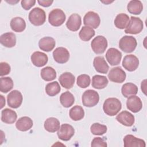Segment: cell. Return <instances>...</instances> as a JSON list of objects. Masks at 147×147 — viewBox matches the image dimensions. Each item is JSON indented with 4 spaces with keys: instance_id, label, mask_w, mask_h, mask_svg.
Returning a JSON list of instances; mask_svg holds the SVG:
<instances>
[{
    "instance_id": "60d3db41",
    "label": "cell",
    "mask_w": 147,
    "mask_h": 147,
    "mask_svg": "<svg viewBox=\"0 0 147 147\" xmlns=\"http://www.w3.org/2000/svg\"><path fill=\"white\" fill-rule=\"evenodd\" d=\"M91 146L92 147H95V146L106 147L107 146V144L103 138L100 137H95L91 142Z\"/></svg>"
},
{
    "instance_id": "30bf717a",
    "label": "cell",
    "mask_w": 147,
    "mask_h": 147,
    "mask_svg": "<svg viewBox=\"0 0 147 147\" xmlns=\"http://www.w3.org/2000/svg\"><path fill=\"white\" fill-rule=\"evenodd\" d=\"M126 75L125 72L120 67H117L110 69L108 74L109 80L113 82L121 83L126 79Z\"/></svg>"
},
{
    "instance_id": "d590c367",
    "label": "cell",
    "mask_w": 147,
    "mask_h": 147,
    "mask_svg": "<svg viewBox=\"0 0 147 147\" xmlns=\"http://www.w3.org/2000/svg\"><path fill=\"white\" fill-rule=\"evenodd\" d=\"M13 81L10 77H2L0 80V91L7 93L13 87Z\"/></svg>"
},
{
    "instance_id": "7a4b0ae2",
    "label": "cell",
    "mask_w": 147,
    "mask_h": 147,
    "mask_svg": "<svg viewBox=\"0 0 147 147\" xmlns=\"http://www.w3.org/2000/svg\"><path fill=\"white\" fill-rule=\"evenodd\" d=\"M29 21L35 26L43 25L46 21V14L44 10L36 7L33 8L29 13Z\"/></svg>"
},
{
    "instance_id": "52a82bcc",
    "label": "cell",
    "mask_w": 147,
    "mask_h": 147,
    "mask_svg": "<svg viewBox=\"0 0 147 147\" xmlns=\"http://www.w3.org/2000/svg\"><path fill=\"white\" fill-rule=\"evenodd\" d=\"M107 39L103 36H97L91 42L92 51L96 54H102L105 52L107 47Z\"/></svg>"
},
{
    "instance_id": "8d00e7d4",
    "label": "cell",
    "mask_w": 147,
    "mask_h": 147,
    "mask_svg": "<svg viewBox=\"0 0 147 147\" xmlns=\"http://www.w3.org/2000/svg\"><path fill=\"white\" fill-rule=\"evenodd\" d=\"M60 90V86L56 81L49 83L45 86V92L50 96H54L57 95Z\"/></svg>"
},
{
    "instance_id": "3957f363",
    "label": "cell",
    "mask_w": 147,
    "mask_h": 147,
    "mask_svg": "<svg viewBox=\"0 0 147 147\" xmlns=\"http://www.w3.org/2000/svg\"><path fill=\"white\" fill-rule=\"evenodd\" d=\"M82 100L84 106L92 107L98 103L99 101V95L95 90H87L83 94Z\"/></svg>"
},
{
    "instance_id": "603a6c76",
    "label": "cell",
    "mask_w": 147,
    "mask_h": 147,
    "mask_svg": "<svg viewBox=\"0 0 147 147\" xmlns=\"http://www.w3.org/2000/svg\"><path fill=\"white\" fill-rule=\"evenodd\" d=\"M0 42L2 45L7 48H11L16 44V35L11 32H7L2 34L0 37Z\"/></svg>"
},
{
    "instance_id": "d6a6232c",
    "label": "cell",
    "mask_w": 147,
    "mask_h": 147,
    "mask_svg": "<svg viewBox=\"0 0 147 147\" xmlns=\"http://www.w3.org/2000/svg\"><path fill=\"white\" fill-rule=\"evenodd\" d=\"M41 77L45 81L50 82L56 78V72L54 68L48 66L41 69Z\"/></svg>"
},
{
    "instance_id": "4316f807",
    "label": "cell",
    "mask_w": 147,
    "mask_h": 147,
    "mask_svg": "<svg viewBox=\"0 0 147 147\" xmlns=\"http://www.w3.org/2000/svg\"><path fill=\"white\" fill-rule=\"evenodd\" d=\"M44 126L47 131L55 133L60 128V121L56 118L49 117L45 121Z\"/></svg>"
},
{
    "instance_id": "f1b7e54d",
    "label": "cell",
    "mask_w": 147,
    "mask_h": 147,
    "mask_svg": "<svg viewBox=\"0 0 147 147\" xmlns=\"http://www.w3.org/2000/svg\"><path fill=\"white\" fill-rule=\"evenodd\" d=\"M127 9L130 13L138 15L142 11L143 5L140 1L131 0L128 3Z\"/></svg>"
},
{
    "instance_id": "4fadbf2b",
    "label": "cell",
    "mask_w": 147,
    "mask_h": 147,
    "mask_svg": "<svg viewBox=\"0 0 147 147\" xmlns=\"http://www.w3.org/2000/svg\"><path fill=\"white\" fill-rule=\"evenodd\" d=\"M139 60L134 55H126L122 60V66L128 71H135L138 67Z\"/></svg>"
},
{
    "instance_id": "6da1fadb",
    "label": "cell",
    "mask_w": 147,
    "mask_h": 147,
    "mask_svg": "<svg viewBox=\"0 0 147 147\" xmlns=\"http://www.w3.org/2000/svg\"><path fill=\"white\" fill-rule=\"evenodd\" d=\"M122 104L120 100L116 98L106 99L103 105V110L106 114L109 116L117 115L121 110Z\"/></svg>"
},
{
    "instance_id": "836d02e7",
    "label": "cell",
    "mask_w": 147,
    "mask_h": 147,
    "mask_svg": "<svg viewBox=\"0 0 147 147\" xmlns=\"http://www.w3.org/2000/svg\"><path fill=\"white\" fill-rule=\"evenodd\" d=\"M84 116V111L82 106L76 105L69 110V117L75 121L81 120Z\"/></svg>"
},
{
    "instance_id": "ffe728a7",
    "label": "cell",
    "mask_w": 147,
    "mask_h": 147,
    "mask_svg": "<svg viewBox=\"0 0 147 147\" xmlns=\"http://www.w3.org/2000/svg\"><path fill=\"white\" fill-rule=\"evenodd\" d=\"M59 82L61 86L66 89L71 88L75 83V76L69 72H66L62 74L59 78Z\"/></svg>"
},
{
    "instance_id": "b9f144b4",
    "label": "cell",
    "mask_w": 147,
    "mask_h": 147,
    "mask_svg": "<svg viewBox=\"0 0 147 147\" xmlns=\"http://www.w3.org/2000/svg\"><path fill=\"white\" fill-rule=\"evenodd\" d=\"M21 6L26 10H29L36 3L35 0H22L21 2Z\"/></svg>"
},
{
    "instance_id": "7402d4cb",
    "label": "cell",
    "mask_w": 147,
    "mask_h": 147,
    "mask_svg": "<svg viewBox=\"0 0 147 147\" xmlns=\"http://www.w3.org/2000/svg\"><path fill=\"white\" fill-rule=\"evenodd\" d=\"M55 40L51 37H44L41 38L38 42L40 49L45 52L52 51L55 48Z\"/></svg>"
},
{
    "instance_id": "44dd1931",
    "label": "cell",
    "mask_w": 147,
    "mask_h": 147,
    "mask_svg": "<svg viewBox=\"0 0 147 147\" xmlns=\"http://www.w3.org/2000/svg\"><path fill=\"white\" fill-rule=\"evenodd\" d=\"M93 65L95 70L101 74H107L109 69V66L102 56L95 57L93 61Z\"/></svg>"
},
{
    "instance_id": "8fae6325",
    "label": "cell",
    "mask_w": 147,
    "mask_h": 147,
    "mask_svg": "<svg viewBox=\"0 0 147 147\" xmlns=\"http://www.w3.org/2000/svg\"><path fill=\"white\" fill-rule=\"evenodd\" d=\"M74 128L69 124L64 123L61 125L57 131V136L59 139L67 141H69L74 135Z\"/></svg>"
},
{
    "instance_id": "f6af8a7d",
    "label": "cell",
    "mask_w": 147,
    "mask_h": 147,
    "mask_svg": "<svg viewBox=\"0 0 147 147\" xmlns=\"http://www.w3.org/2000/svg\"><path fill=\"white\" fill-rule=\"evenodd\" d=\"M1 97V109H2L5 105V99L2 95H0Z\"/></svg>"
},
{
    "instance_id": "e0dca14e",
    "label": "cell",
    "mask_w": 147,
    "mask_h": 147,
    "mask_svg": "<svg viewBox=\"0 0 147 147\" xmlns=\"http://www.w3.org/2000/svg\"><path fill=\"white\" fill-rule=\"evenodd\" d=\"M125 147H145L146 144L144 140L138 138L131 134L125 136L123 138Z\"/></svg>"
},
{
    "instance_id": "74e56055",
    "label": "cell",
    "mask_w": 147,
    "mask_h": 147,
    "mask_svg": "<svg viewBox=\"0 0 147 147\" xmlns=\"http://www.w3.org/2000/svg\"><path fill=\"white\" fill-rule=\"evenodd\" d=\"M107 126L99 123H94L92 124L90 127V131L91 133L94 135H103L107 132Z\"/></svg>"
},
{
    "instance_id": "f35d334b",
    "label": "cell",
    "mask_w": 147,
    "mask_h": 147,
    "mask_svg": "<svg viewBox=\"0 0 147 147\" xmlns=\"http://www.w3.org/2000/svg\"><path fill=\"white\" fill-rule=\"evenodd\" d=\"M91 82V79L89 75L82 74L77 78V85L80 88H85L89 86Z\"/></svg>"
},
{
    "instance_id": "2e32d148",
    "label": "cell",
    "mask_w": 147,
    "mask_h": 147,
    "mask_svg": "<svg viewBox=\"0 0 147 147\" xmlns=\"http://www.w3.org/2000/svg\"><path fill=\"white\" fill-rule=\"evenodd\" d=\"M126 107L129 110H130L133 113H137L141 110L142 107V103L138 96L133 95L127 98Z\"/></svg>"
},
{
    "instance_id": "1f68e13d",
    "label": "cell",
    "mask_w": 147,
    "mask_h": 147,
    "mask_svg": "<svg viewBox=\"0 0 147 147\" xmlns=\"http://www.w3.org/2000/svg\"><path fill=\"white\" fill-rule=\"evenodd\" d=\"M60 102L63 107L68 108L73 105L75 102V98L72 93L67 91L61 94Z\"/></svg>"
},
{
    "instance_id": "bcb514c9",
    "label": "cell",
    "mask_w": 147,
    "mask_h": 147,
    "mask_svg": "<svg viewBox=\"0 0 147 147\" xmlns=\"http://www.w3.org/2000/svg\"><path fill=\"white\" fill-rule=\"evenodd\" d=\"M7 2H8V3H11V4H12V5H14V4H15V3H17V2H19V0L18 1H16V2H13V1H6Z\"/></svg>"
},
{
    "instance_id": "cb8c5ba5",
    "label": "cell",
    "mask_w": 147,
    "mask_h": 147,
    "mask_svg": "<svg viewBox=\"0 0 147 147\" xmlns=\"http://www.w3.org/2000/svg\"><path fill=\"white\" fill-rule=\"evenodd\" d=\"M33 121L28 117H22L20 118L16 123L17 129L21 131H26L30 130L33 126Z\"/></svg>"
},
{
    "instance_id": "ab89813d",
    "label": "cell",
    "mask_w": 147,
    "mask_h": 147,
    "mask_svg": "<svg viewBox=\"0 0 147 147\" xmlns=\"http://www.w3.org/2000/svg\"><path fill=\"white\" fill-rule=\"evenodd\" d=\"M0 71L1 76L6 75L10 72V66L6 62H1L0 63Z\"/></svg>"
},
{
    "instance_id": "ac0fdd59",
    "label": "cell",
    "mask_w": 147,
    "mask_h": 147,
    "mask_svg": "<svg viewBox=\"0 0 147 147\" xmlns=\"http://www.w3.org/2000/svg\"><path fill=\"white\" fill-rule=\"evenodd\" d=\"M30 59L33 64L37 67L44 66L48 60L47 55L45 53L39 51L33 52L31 55Z\"/></svg>"
},
{
    "instance_id": "4dcf8cb0",
    "label": "cell",
    "mask_w": 147,
    "mask_h": 147,
    "mask_svg": "<svg viewBox=\"0 0 147 147\" xmlns=\"http://www.w3.org/2000/svg\"><path fill=\"white\" fill-rule=\"evenodd\" d=\"M129 22V17L128 15L125 13H119L114 20V25L117 28L123 29L127 27Z\"/></svg>"
},
{
    "instance_id": "5bb4252c",
    "label": "cell",
    "mask_w": 147,
    "mask_h": 147,
    "mask_svg": "<svg viewBox=\"0 0 147 147\" xmlns=\"http://www.w3.org/2000/svg\"><path fill=\"white\" fill-rule=\"evenodd\" d=\"M53 57L57 63L59 64H64L68 61L69 53L65 48L58 47L53 51Z\"/></svg>"
},
{
    "instance_id": "ee69618b",
    "label": "cell",
    "mask_w": 147,
    "mask_h": 147,
    "mask_svg": "<svg viewBox=\"0 0 147 147\" xmlns=\"http://www.w3.org/2000/svg\"><path fill=\"white\" fill-rule=\"evenodd\" d=\"M146 79L144 80L141 82V90L142 91V92L144 93L145 95H146Z\"/></svg>"
},
{
    "instance_id": "ba28073f",
    "label": "cell",
    "mask_w": 147,
    "mask_h": 147,
    "mask_svg": "<svg viewBox=\"0 0 147 147\" xmlns=\"http://www.w3.org/2000/svg\"><path fill=\"white\" fill-rule=\"evenodd\" d=\"M100 19L99 16L95 12L90 11L87 12L83 18V24L91 28L96 29L100 25Z\"/></svg>"
},
{
    "instance_id": "9a60e30c",
    "label": "cell",
    "mask_w": 147,
    "mask_h": 147,
    "mask_svg": "<svg viewBox=\"0 0 147 147\" xmlns=\"http://www.w3.org/2000/svg\"><path fill=\"white\" fill-rule=\"evenodd\" d=\"M116 119L122 125L128 127L133 126L135 121L134 115L127 111L121 112L117 115Z\"/></svg>"
},
{
    "instance_id": "e575fe53",
    "label": "cell",
    "mask_w": 147,
    "mask_h": 147,
    "mask_svg": "<svg viewBox=\"0 0 147 147\" xmlns=\"http://www.w3.org/2000/svg\"><path fill=\"white\" fill-rule=\"evenodd\" d=\"M95 30L88 26H83L79 32V36L80 38L84 41L90 40L92 37L95 36Z\"/></svg>"
},
{
    "instance_id": "8992f818",
    "label": "cell",
    "mask_w": 147,
    "mask_h": 147,
    "mask_svg": "<svg viewBox=\"0 0 147 147\" xmlns=\"http://www.w3.org/2000/svg\"><path fill=\"white\" fill-rule=\"evenodd\" d=\"M144 24L142 21L138 17H131L129 24L125 30L127 34H137L140 33L143 29Z\"/></svg>"
},
{
    "instance_id": "277c9868",
    "label": "cell",
    "mask_w": 147,
    "mask_h": 147,
    "mask_svg": "<svg viewBox=\"0 0 147 147\" xmlns=\"http://www.w3.org/2000/svg\"><path fill=\"white\" fill-rule=\"evenodd\" d=\"M137 45L136 39L131 36H124L119 41V48L125 53L133 52Z\"/></svg>"
},
{
    "instance_id": "9c48e42d",
    "label": "cell",
    "mask_w": 147,
    "mask_h": 147,
    "mask_svg": "<svg viewBox=\"0 0 147 147\" xmlns=\"http://www.w3.org/2000/svg\"><path fill=\"white\" fill-rule=\"evenodd\" d=\"M23 97L20 91L18 90H13L11 91L7 96V105L9 107L17 109L19 107L22 102Z\"/></svg>"
},
{
    "instance_id": "d4e9b609",
    "label": "cell",
    "mask_w": 147,
    "mask_h": 147,
    "mask_svg": "<svg viewBox=\"0 0 147 147\" xmlns=\"http://www.w3.org/2000/svg\"><path fill=\"white\" fill-rule=\"evenodd\" d=\"M17 118V115L16 111L10 109L6 108L2 110L1 120L3 122L11 124L16 122Z\"/></svg>"
},
{
    "instance_id": "83f0119b",
    "label": "cell",
    "mask_w": 147,
    "mask_h": 147,
    "mask_svg": "<svg viewBox=\"0 0 147 147\" xmlns=\"http://www.w3.org/2000/svg\"><path fill=\"white\" fill-rule=\"evenodd\" d=\"M108 83V79L105 76L96 75L92 79V86L94 88L99 90L103 89L107 86Z\"/></svg>"
},
{
    "instance_id": "5b68a950",
    "label": "cell",
    "mask_w": 147,
    "mask_h": 147,
    "mask_svg": "<svg viewBox=\"0 0 147 147\" xmlns=\"http://www.w3.org/2000/svg\"><path fill=\"white\" fill-rule=\"evenodd\" d=\"M66 18L64 12L60 9H55L51 11L48 16V21L53 26H61Z\"/></svg>"
},
{
    "instance_id": "d6986e66",
    "label": "cell",
    "mask_w": 147,
    "mask_h": 147,
    "mask_svg": "<svg viewBox=\"0 0 147 147\" xmlns=\"http://www.w3.org/2000/svg\"><path fill=\"white\" fill-rule=\"evenodd\" d=\"M81 24V17L78 14L74 13L69 17L66 22V26L69 30L76 32L80 28Z\"/></svg>"
},
{
    "instance_id": "484cf974",
    "label": "cell",
    "mask_w": 147,
    "mask_h": 147,
    "mask_svg": "<svg viewBox=\"0 0 147 147\" xmlns=\"http://www.w3.org/2000/svg\"><path fill=\"white\" fill-rule=\"evenodd\" d=\"M11 29L16 32H22L26 28L25 20L20 17H16L11 19L10 23Z\"/></svg>"
},
{
    "instance_id": "7bdbcfd3",
    "label": "cell",
    "mask_w": 147,
    "mask_h": 147,
    "mask_svg": "<svg viewBox=\"0 0 147 147\" xmlns=\"http://www.w3.org/2000/svg\"><path fill=\"white\" fill-rule=\"evenodd\" d=\"M37 2L43 7H49L52 4L53 1L50 0H38Z\"/></svg>"
},
{
    "instance_id": "f546056e",
    "label": "cell",
    "mask_w": 147,
    "mask_h": 147,
    "mask_svg": "<svg viewBox=\"0 0 147 147\" xmlns=\"http://www.w3.org/2000/svg\"><path fill=\"white\" fill-rule=\"evenodd\" d=\"M121 92L125 98H129V96L136 95L137 94L138 87L135 84L132 83H126L122 86Z\"/></svg>"
},
{
    "instance_id": "7c38bea8",
    "label": "cell",
    "mask_w": 147,
    "mask_h": 147,
    "mask_svg": "<svg viewBox=\"0 0 147 147\" xmlns=\"http://www.w3.org/2000/svg\"><path fill=\"white\" fill-rule=\"evenodd\" d=\"M106 58L111 65H117L120 64L122 53L117 49L110 48L106 52Z\"/></svg>"
}]
</instances>
